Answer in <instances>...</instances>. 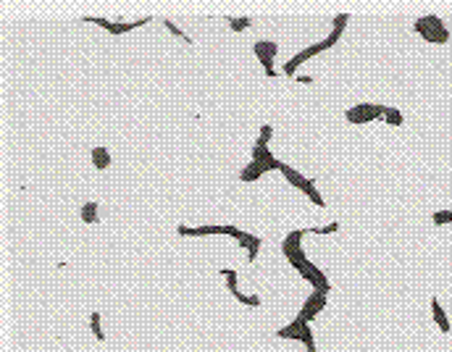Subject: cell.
Listing matches in <instances>:
<instances>
[{
  "instance_id": "cell-1",
  "label": "cell",
  "mask_w": 452,
  "mask_h": 352,
  "mask_svg": "<svg viewBox=\"0 0 452 352\" xmlns=\"http://www.w3.org/2000/svg\"><path fill=\"white\" fill-rule=\"evenodd\" d=\"M415 32L426 42H436V45H444L449 40V29L444 26V21L439 16H420L415 21Z\"/></svg>"
},
{
  "instance_id": "cell-2",
  "label": "cell",
  "mask_w": 452,
  "mask_h": 352,
  "mask_svg": "<svg viewBox=\"0 0 452 352\" xmlns=\"http://www.w3.org/2000/svg\"><path fill=\"white\" fill-rule=\"evenodd\" d=\"M279 171H282V174L287 176V181H289L292 187H297L300 192H305V195L310 197V200H313V205L326 208V200L321 197V192L316 189V181H313V179H305L303 174H297V171H294L292 166H287V163H282V168H279Z\"/></svg>"
},
{
  "instance_id": "cell-3",
  "label": "cell",
  "mask_w": 452,
  "mask_h": 352,
  "mask_svg": "<svg viewBox=\"0 0 452 352\" xmlns=\"http://www.w3.org/2000/svg\"><path fill=\"white\" fill-rule=\"evenodd\" d=\"M384 108L386 105H373V103H357L355 108H350L345 113V118L350 124H368V121L384 118Z\"/></svg>"
},
{
  "instance_id": "cell-4",
  "label": "cell",
  "mask_w": 452,
  "mask_h": 352,
  "mask_svg": "<svg viewBox=\"0 0 452 352\" xmlns=\"http://www.w3.org/2000/svg\"><path fill=\"white\" fill-rule=\"evenodd\" d=\"M253 50H255V55H258V60H260L263 71H266V76H268V79H276V76H279V71L274 69V58H276V53H279L276 42H255Z\"/></svg>"
},
{
  "instance_id": "cell-5",
  "label": "cell",
  "mask_w": 452,
  "mask_h": 352,
  "mask_svg": "<svg viewBox=\"0 0 452 352\" xmlns=\"http://www.w3.org/2000/svg\"><path fill=\"white\" fill-rule=\"evenodd\" d=\"M229 237H234V239L242 244V247H247V258H250V260H255V258H258L260 244H263V239H260V237L247 234V232H242V229H237V226H229Z\"/></svg>"
},
{
  "instance_id": "cell-6",
  "label": "cell",
  "mask_w": 452,
  "mask_h": 352,
  "mask_svg": "<svg viewBox=\"0 0 452 352\" xmlns=\"http://www.w3.org/2000/svg\"><path fill=\"white\" fill-rule=\"evenodd\" d=\"M318 53H323V45H321V42H316V45H310V48L300 50L292 60H287V63H284V74H287V76H297V66H303L305 60H310V58L318 55Z\"/></svg>"
},
{
  "instance_id": "cell-7",
  "label": "cell",
  "mask_w": 452,
  "mask_h": 352,
  "mask_svg": "<svg viewBox=\"0 0 452 352\" xmlns=\"http://www.w3.org/2000/svg\"><path fill=\"white\" fill-rule=\"evenodd\" d=\"M326 308V295H318V292H313L308 300H305V305H303V310H300V321H305V324H310L321 310Z\"/></svg>"
},
{
  "instance_id": "cell-8",
  "label": "cell",
  "mask_w": 452,
  "mask_h": 352,
  "mask_svg": "<svg viewBox=\"0 0 452 352\" xmlns=\"http://www.w3.org/2000/svg\"><path fill=\"white\" fill-rule=\"evenodd\" d=\"M179 237H208V234H229V226H176Z\"/></svg>"
},
{
  "instance_id": "cell-9",
  "label": "cell",
  "mask_w": 452,
  "mask_h": 352,
  "mask_svg": "<svg viewBox=\"0 0 452 352\" xmlns=\"http://www.w3.org/2000/svg\"><path fill=\"white\" fill-rule=\"evenodd\" d=\"M305 321H300V318H294L289 326H284V329H279L276 331V336L279 339H297V342H303V331H305Z\"/></svg>"
},
{
  "instance_id": "cell-10",
  "label": "cell",
  "mask_w": 452,
  "mask_h": 352,
  "mask_svg": "<svg viewBox=\"0 0 452 352\" xmlns=\"http://www.w3.org/2000/svg\"><path fill=\"white\" fill-rule=\"evenodd\" d=\"M145 24H150V16H145V19H139V21H111V26L105 29L108 35H113V37H118V35H127V32H132V29H137V26H145Z\"/></svg>"
},
{
  "instance_id": "cell-11",
  "label": "cell",
  "mask_w": 452,
  "mask_h": 352,
  "mask_svg": "<svg viewBox=\"0 0 452 352\" xmlns=\"http://www.w3.org/2000/svg\"><path fill=\"white\" fill-rule=\"evenodd\" d=\"M431 315H434V321L439 324V329H442V334H449V318H447V313H444V308H442V302L436 300V297H431Z\"/></svg>"
},
{
  "instance_id": "cell-12",
  "label": "cell",
  "mask_w": 452,
  "mask_h": 352,
  "mask_svg": "<svg viewBox=\"0 0 452 352\" xmlns=\"http://www.w3.org/2000/svg\"><path fill=\"white\" fill-rule=\"evenodd\" d=\"M263 174H266L263 163L250 161V163H247V168H242V171H239V179H242V181H255V179H260Z\"/></svg>"
},
{
  "instance_id": "cell-13",
  "label": "cell",
  "mask_w": 452,
  "mask_h": 352,
  "mask_svg": "<svg viewBox=\"0 0 452 352\" xmlns=\"http://www.w3.org/2000/svg\"><path fill=\"white\" fill-rule=\"evenodd\" d=\"M92 163H95V168L105 171V168L111 166V152H108L105 147H95V150H92Z\"/></svg>"
},
{
  "instance_id": "cell-14",
  "label": "cell",
  "mask_w": 452,
  "mask_h": 352,
  "mask_svg": "<svg viewBox=\"0 0 452 352\" xmlns=\"http://www.w3.org/2000/svg\"><path fill=\"white\" fill-rule=\"evenodd\" d=\"M82 221L89 223V226L98 223V205H95V203H84V205H82Z\"/></svg>"
},
{
  "instance_id": "cell-15",
  "label": "cell",
  "mask_w": 452,
  "mask_h": 352,
  "mask_svg": "<svg viewBox=\"0 0 452 352\" xmlns=\"http://www.w3.org/2000/svg\"><path fill=\"white\" fill-rule=\"evenodd\" d=\"M89 329H92V334H95L98 342L105 339V331L100 329V313H98V310H92V315H89Z\"/></svg>"
},
{
  "instance_id": "cell-16",
  "label": "cell",
  "mask_w": 452,
  "mask_h": 352,
  "mask_svg": "<svg viewBox=\"0 0 452 352\" xmlns=\"http://www.w3.org/2000/svg\"><path fill=\"white\" fill-rule=\"evenodd\" d=\"M384 121H386V124H392V126H402L405 118H402V113L397 108H389V105H386V108H384Z\"/></svg>"
},
{
  "instance_id": "cell-17",
  "label": "cell",
  "mask_w": 452,
  "mask_h": 352,
  "mask_svg": "<svg viewBox=\"0 0 452 352\" xmlns=\"http://www.w3.org/2000/svg\"><path fill=\"white\" fill-rule=\"evenodd\" d=\"M231 297H234L237 302H242V305H250V308H260V297H255V295H242L237 289V292H231Z\"/></svg>"
},
{
  "instance_id": "cell-18",
  "label": "cell",
  "mask_w": 452,
  "mask_h": 352,
  "mask_svg": "<svg viewBox=\"0 0 452 352\" xmlns=\"http://www.w3.org/2000/svg\"><path fill=\"white\" fill-rule=\"evenodd\" d=\"M221 273L226 276V284H229V292H237V271L234 268H221Z\"/></svg>"
},
{
  "instance_id": "cell-19",
  "label": "cell",
  "mask_w": 452,
  "mask_h": 352,
  "mask_svg": "<svg viewBox=\"0 0 452 352\" xmlns=\"http://www.w3.org/2000/svg\"><path fill=\"white\" fill-rule=\"evenodd\" d=\"M310 234H334V232H339V223L337 221H332L329 226H318V229H308Z\"/></svg>"
},
{
  "instance_id": "cell-20",
  "label": "cell",
  "mask_w": 452,
  "mask_h": 352,
  "mask_svg": "<svg viewBox=\"0 0 452 352\" xmlns=\"http://www.w3.org/2000/svg\"><path fill=\"white\" fill-rule=\"evenodd\" d=\"M163 24H166V29H168V32L174 35V37H179V40H184V42H192V37H187V35L182 32V29H179L174 21H163Z\"/></svg>"
},
{
  "instance_id": "cell-21",
  "label": "cell",
  "mask_w": 452,
  "mask_h": 352,
  "mask_svg": "<svg viewBox=\"0 0 452 352\" xmlns=\"http://www.w3.org/2000/svg\"><path fill=\"white\" fill-rule=\"evenodd\" d=\"M339 37H342V32L339 29H332V35L326 37V40H321V45H323V50H329V48H334V45L339 42Z\"/></svg>"
},
{
  "instance_id": "cell-22",
  "label": "cell",
  "mask_w": 452,
  "mask_h": 352,
  "mask_svg": "<svg viewBox=\"0 0 452 352\" xmlns=\"http://www.w3.org/2000/svg\"><path fill=\"white\" fill-rule=\"evenodd\" d=\"M250 24H253V19H229V26L234 29V32H245Z\"/></svg>"
},
{
  "instance_id": "cell-23",
  "label": "cell",
  "mask_w": 452,
  "mask_h": 352,
  "mask_svg": "<svg viewBox=\"0 0 452 352\" xmlns=\"http://www.w3.org/2000/svg\"><path fill=\"white\" fill-rule=\"evenodd\" d=\"M347 21H350V16H347V13H337V16L332 19V26H334V29H339V32H345Z\"/></svg>"
},
{
  "instance_id": "cell-24",
  "label": "cell",
  "mask_w": 452,
  "mask_h": 352,
  "mask_svg": "<svg viewBox=\"0 0 452 352\" xmlns=\"http://www.w3.org/2000/svg\"><path fill=\"white\" fill-rule=\"evenodd\" d=\"M271 134H274V126H271V124H263V126H260V137H258V145H268Z\"/></svg>"
},
{
  "instance_id": "cell-25",
  "label": "cell",
  "mask_w": 452,
  "mask_h": 352,
  "mask_svg": "<svg viewBox=\"0 0 452 352\" xmlns=\"http://www.w3.org/2000/svg\"><path fill=\"white\" fill-rule=\"evenodd\" d=\"M434 223H452V210H436L434 213Z\"/></svg>"
},
{
  "instance_id": "cell-26",
  "label": "cell",
  "mask_w": 452,
  "mask_h": 352,
  "mask_svg": "<svg viewBox=\"0 0 452 352\" xmlns=\"http://www.w3.org/2000/svg\"><path fill=\"white\" fill-rule=\"evenodd\" d=\"M294 79H297L300 84H313V82H316L313 76H308V74H297V76H294Z\"/></svg>"
},
{
  "instance_id": "cell-27",
  "label": "cell",
  "mask_w": 452,
  "mask_h": 352,
  "mask_svg": "<svg viewBox=\"0 0 452 352\" xmlns=\"http://www.w3.org/2000/svg\"><path fill=\"white\" fill-rule=\"evenodd\" d=\"M308 352H318V349H316V344H313V347H308Z\"/></svg>"
}]
</instances>
